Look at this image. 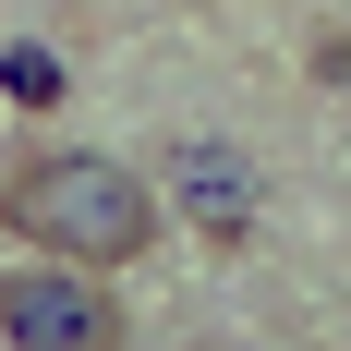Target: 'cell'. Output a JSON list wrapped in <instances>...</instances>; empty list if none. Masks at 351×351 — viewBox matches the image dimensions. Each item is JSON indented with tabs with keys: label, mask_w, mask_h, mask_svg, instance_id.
<instances>
[{
	"label": "cell",
	"mask_w": 351,
	"mask_h": 351,
	"mask_svg": "<svg viewBox=\"0 0 351 351\" xmlns=\"http://www.w3.org/2000/svg\"><path fill=\"white\" fill-rule=\"evenodd\" d=\"M0 218L36 254H73V267H134L158 243V194L121 158H97V145H36V158H12L0 170Z\"/></svg>",
	"instance_id": "6da1fadb"
},
{
	"label": "cell",
	"mask_w": 351,
	"mask_h": 351,
	"mask_svg": "<svg viewBox=\"0 0 351 351\" xmlns=\"http://www.w3.org/2000/svg\"><path fill=\"white\" fill-rule=\"evenodd\" d=\"M0 351H121V291H109V267H73V254L0 267Z\"/></svg>",
	"instance_id": "7a4b0ae2"
},
{
	"label": "cell",
	"mask_w": 351,
	"mask_h": 351,
	"mask_svg": "<svg viewBox=\"0 0 351 351\" xmlns=\"http://www.w3.org/2000/svg\"><path fill=\"white\" fill-rule=\"evenodd\" d=\"M170 182H182V206L206 218L218 243H243V230H254V170L230 158V145H182V158H170Z\"/></svg>",
	"instance_id": "3957f363"
},
{
	"label": "cell",
	"mask_w": 351,
	"mask_h": 351,
	"mask_svg": "<svg viewBox=\"0 0 351 351\" xmlns=\"http://www.w3.org/2000/svg\"><path fill=\"white\" fill-rule=\"evenodd\" d=\"M0 97L49 109V97H61V61H49V49H0Z\"/></svg>",
	"instance_id": "277c9868"
}]
</instances>
